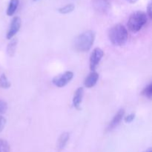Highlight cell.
<instances>
[{
	"mask_svg": "<svg viewBox=\"0 0 152 152\" xmlns=\"http://www.w3.org/2000/svg\"><path fill=\"white\" fill-rule=\"evenodd\" d=\"M129 34L127 29L123 25H116L108 31V38L113 45L116 46H123L128 40Z\"/></svg>",
	"mask_w": 152,
	"mask_h": 152,
	"instance_id": "cell-1",
	"label": "cell"
},
{
	"mask_svg": "<svg viewBox=\"0 0 152 152\" xmlns=\"http://www.w3.org/2000/svg\"><path fill=\"white\" fill-rule=\"evenodd\" d=\"M95 39V33L88 31L79 35L74 42V48L79 52H87L91 48Z\"/></svg>",
	"mask_w": 152,
	"mask_h": 152,
	"instance_id": "cell-2",
	"label": "cell"
},
{
	"mask_svg": "<svg viewBox=\"0 0 152 152\" xmlns=\"http://www.w3.org/2000/svg\"><path fill=\"white\" fill-rule=\"evenodd\" d=\"M148 21L146 13L142 11H136L132 13L128 21V28L132 32L140 31Z\"/></svg>",
	"mask_w": 152,
	"mask_h": 152,
	"instance_id": "cell-3",
	"label": "cell"
},
{
	"mask_svg": "<svg viewBox=\"0 0 152 152\" xmlns=\"http://www.w3.org/2000/svg\"><path fill=\"white\" fill-rule=\"evenodd\" d=\"M73 77H74V73L72 71H66L63 74L55 77L52 80V83L56 87L62 88L69 83Z\"/></svg>",
	"mask_w": 152,
	"mask_h": 152,
	"instance_id": "cell-4",
	"label": "cell"
},
{
	"mask_svg": "<svg viewBox=\"0 0 152 152\" xmlns=\"http://www.w3.org/2000/svg\"><path fill=\"white\" fill-rule=\"evenodd\" d=\"M104 53L102 49L96 48L94 49L90 56V69L91 71H94L96 67L99 65V62L103 56Z\"/></svg>",
	"mask_w": 152,
	"mask_h": 152,
	"instance_id": "cell-5",
	"label": "cell"
},
{
	"mask_svg": "<svg viewBox=\"0 0 152 152\" xmlns=\"http://www.w3.org/2000/svg\"><path fill=\"white\" fill-rule=\"evenodd\" d=\"M21 25H22V22H21L20 18L19 16H14L12 19L10 28H9L7 35H6L7 39L10 40L13 38V37L17 34V32L20 29Z\"/></svg>",
	"mask_w": 152,
	"mask_h": 152,
	"instance_id": "cell-6",
	"label": "cell"
},
{
	"mask_svg": "<svg viewBox=\"0 0 152 152\" xmlns=\"http://www.w3.org/2000/svg\"><path fill=\"white\" fill-rule=\"evenodd\" d=\"M125 114V110L121 108V109L117 111V114L114 115V117H113L112 120L110 122V123L108 124V127H107V132H110V131H112L113 129H115L119 124H120V122L122 121L123 118L124 117Z\"/></svg>",
	"mask_w": 152,
	"mask_h": 152,
	"instance_id": "cell-7",
	"label": "cell"
},
{
	"mask_svg": "<svg viewBox=\"0 0 152 152\" xmlns=\"http://www.w3.org/2000/svg\"><path fill=\"white\" fill-rule=\"evenodd\" d=\"M83 94H84V89L82 87L78 88L74 92V98H73V105H74V108H77V110H80Z\"/></svg>",
	"mask_w": 152,
	"mask_h": 152,
	"instance_id": "cell-8",
	"label": "cell"
},
{
	"mask_svg": "<svg viewBox=\"0 0 152 152\" xmlns=\"http://www.w3.org/2000/svg\"><path fill=\"white\" fill-rule=\"evenodd\" d=\"M98 79H99V74L95 72V71H92L85 80V86L88 88H91L94 87L97 83Z\"/></svg>",
	"mask_w": 152,
	"mask_h": 152,
	"instance_id": "cell-9",
	"label": "cell"
},
{
	"mask_svg": "<svg viewBox=\"0 0 152 152\" xmlns=\"http://www.w3.org/2000/svg\"><path fill=\"white\" fill-rule=\"evenodd\" d=\"M95 8L100 12H105L109 9L110 4L108 0H97L95 1Z\"/></svg>",
	"mask_w": 152,
	"mask_h": 152,
	"instance_id": "cell-10",
	"label": "cell"
},
{
	"mask_svg": "<svg viewBox=\"0 0 152 152\" xmlns=\"http://www.w3.org/2000/svg\"><path fill=\"white\" fill-rule=\"evenodd\" d=\"M70 134L68 132H65V133L62 134L61 136L59 137V140L57 142V148L59 150H62L65 148L67 142H68V140H69Z\"/></svg>",
	"mask_w": 152,
	"mask_h": 152,
	"instance_id": "cell-11",
	"label": "cell"
},
{
	"mask_svg": "<svg viewBox=\"0 0 152 152\" xmlns=\"http://www.w3.org/2000/svg\"><path fill=\"white\" fill-rule=\"evenodd\" d=\"M19 4V0H10L7 9V15L9 16H13L16 12Z\"/></svg>",
	"mask_w": 152,
	"mask_h": 152,
	"instance_id": "cell-12",
	"label": "cell"
},
{
	"mask_svg": "<svg viewBox=\"0 0 152 152\" xmlns=\"http://www.w3.org/2000/svg\"><path fill=\"white\" fill-rule=\"evenodd\" d=\"M10 42H9V44L7 45V53L10 56H14L15 53H16V46H17L18 43V39H10Z\"/></svg>",
	"mask_w": 152,
	"mask_h": 152,
	"instance_id": "cell-13",
	"label": "cell"
},
{
	"mask_svg": "<svg viewBox=\"0 0 152 152\" xmlns=\"http://www.w3.org/2000/svg\"><path fill=\"white\" fill-rule=\"evenodd\" d=\"M11 84H10V81L7 80V77L4 74H1V75L0 76V87L1 88L7 89L10 87Z\"/></svg>",
	"mask_w": 152,
	"mask_h": 152,
	"instance_id": "cell-14",
	"label": "cell"
},
{
	"mask_svg": "<svg viewBox=\"0 0 152 152\" xmlns=\"http://www.w3.org/2000/svg\"><path fill=\"white\" fill-rule=\"evenodd\" d=\"M74 8H75V6H74V4H68L64 6V7L58 9V11L62 13V14H67V13L72 12L74 10Z\"/></svg>",
	"mask_w": 152,
	"mask_h": 152,
	"instance_id": "cell-15",
	"label": "cell"
},
{
	"mask_svg": "<svg viewBox=\"0 0 152 152\" xmlns=\"http://www.w3.org/2000/svg\"><path fill=\"white\" fill-rule=\"evenodd\" d=\"M0 152H10V145L4 140L0 139Z\"/></svg>",
	"mask_w": 152,
	"mask_h": 152,
	"instance_id": "cell-16",
	"label": "cell"
},
{
	"mask_svg": "<svg viewBox=\"0 0 152 152\" xmlns=\"http://www.w3.org/2000/svg\"><path fill=\"white\" fill-rule=\"evenodd\" d=\"M142 94L143 96H145V97L148 98V99H151L152 96V85L149 84L148 86L145 88L143 89V91H142Z\"/></svg>",
	"mask_w": 152,
	"mask_h": 152,
	"instance_id": "cell-17",
	"label": "cell"
},
{
	"mask_svg": "<svg viewBox=\"0 0 152 152\" xmlns=\"http://www.w3.org/2000/svg\"><path fill=\"white\" fill-rule=\"evenodd\" d=\"M7 108V104L4 100L0 99V114H2L6 111Z\"/></svg>",
	"mask_w": 152,
	"mask_h": 152,
	"instance_id": "cell-18",
	"label": "cell"
},
{
	"mask_svg": "<svg viewBox=\"0 0 152 152\" xmlns=\"http://www.w3.org/2000/svg\"><path fill=\"white\" fill-rule=\"evenodd\" d=\"M7 121H6V119L4 118L3 116L0 115V132H2V130L4 129V128L5 127V125Z\"/></svg>",
	"mask_w": 152,
	"mask_h": 152,
	"instance_id": "cell-19",
	"label": "cell"
},
{
	"mask_svg": "<svg viewBox=\"0 0 152 152\" xmlns=\"http://www.w3.org/2000/svg\"><path fill=\"white\" fill-rule=\"evenodd\" d=\"M134 118H135V114H129V115L126 116V117H125L124 120L126 123H132L134 120Z\"/></svg>",
	"mask_w": 152,
	"mask_h": 152,
	"instance_id": "cell-20",
	"label": "cell"
},
{
	"mask_svg": "<svg viewBox=\"0 0 152 152\" xmlns=\"http://www.w3.org/2000/svg\"><path fill=\"white\" fill-rule=\"evenodd\" d=\"M147 14H148V17L151 18L152 17V4L151 2H149L148 4V7H147Z\"/></svg>",
	"mask_w": 152,
	"mask_h": 152,
	"instance_id": "cell-21",
	"label": "cell"
},
{
	"mask_svg": "<svg viewBox=\"0 0 152 152\" xmlns=\"http://www.w3.org/2000/svg\"><path fill=\"white\" fill-rule=\"evenodd\" d=\"M126 1H128L129 2H130V3H132V4H134V3H136L138 0H126Z\"/></svg>",
	"mask_w": 152,
	"mask_h": 152,
	"instance_id": "cell-22",
	"label": "cell"
},
{
	"mask_svg": "<svg viewBox=\"0 0 152 152\" xmlns=\"http://www.w3.org/2000/svg\"><path fill=\"white\" fill-rule=\"evenodd\" d=\"M147 152H152V151H151V149H149V150H148V151H147Z\"/></svg>",
	"mask_w": 152,
	"mask_h": 152,
	"instance_id": "cell-23",
	"label": "cell"
},
{
	"mask_svg": "<svg viewBox=\"0 0 152 152\" xmlns=\"http://www.w3.org/2000/svg\"><path fill=\"white\" fill-rule=\"evenodd\" d=\"M35 1H36V0H35Z\"/></svg>",
	"mask_w": 152,
	"mask_h": 152,
	"instance_id": "cell-24",
	"label": "cell"
}]
</instances>
